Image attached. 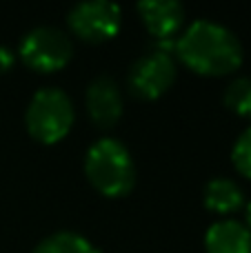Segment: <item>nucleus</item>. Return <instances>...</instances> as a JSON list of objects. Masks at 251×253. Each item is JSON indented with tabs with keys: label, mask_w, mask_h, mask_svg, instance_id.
Returning <instances> with one entry per match:
<instances>
[{
	"label": "nucleus",
	"mask_w": 251,
	"mask_h": 253,
	"mask_svg": "<svg viewBox=\"0 0 251 253\" xmlns=\"http://www.w3.org/2000/svg\"><path fill=\"white\" fill-rule=\"evenodd\" d=\"M176 53L185 67L200 76H227L243 65V44L229 27L196 20L176 40Z\"/></svg>",
	"instance_id": "obj_1"
},
{
	"label": "nucleus",
	"mask_w": 251,
	"mask_h": 253,
	"mask_svg": "<svg viewBox=\"0 0 251 253\" xmlns=\"http://www.w3.org/2000/svg\"><path fill=\"white\" fill-rule=\"evenodd\" d=\"M84 175L107 198H123L136 184V165L120 140L100 138L84 153Z\"/></svg>",
	"instance_id": "obj_2"
},
{
	"label": "nucleus",
	"mask_w": 251,
	"mask_h": 253,
	"mask_svg": "<svg viewBox=\"0 0 251 253\" xmlns=\"http://www.w3.org/2000/svg\"><path fill=\"white\" fill-rule=\"evenodd\" d=\"M74 105L71 98L58 87H44L31 96L25 111L27 131L42 144L60 142L74 125Z\"/></svg>",
	"instance_id": "obj_3"
},
{
	"label": "nucleus",
	"mask_w": 251,
	"mask_h": 253,
	"mask_svg": "<svg viewBox=\"0 0 251 253\" xmlns=\"http://www.w3.org/2000/svg\"><path fill=\"white\" fill-rule=\"evenodd\" d=\"M18 53L29 69L40 74H53L69 65L74 58V42L62 29L42 25L34 27L22 36Z\"/></svg>",
	"instance_id": "obj_4"
},
{
	"label": "nucleus",
	"mask_w": 251,
	"mask_h": 253,
	"mask_svg": "<svg viewBox=\"0 0 251 253\" xmlns=\"http://www.w3.org/2000/svg\"><path fill=\"white\" fill-rule=\"evenodd\" d=\"M176 74L178 67L173 53L151 49L142 53L129 69V91L140 100H156L171 89V84L176 83Z\"/></svg>",
	"instance_id": "obj_5"
},
{
	"label": "nucleus",
	"mask_w": 251,
	"mask_h": 253,
	"mask_svg": "<svg viewBox=\"0 0 251 253\" xmlns=\"http://www.w3.org/2000/svg\"><path fill=\"white\" fill-rule=\"evenodd\" d=\"M69 29L87 42H105L120 31L123 11L109 0H84L67 13Z\"/></svg>",
	"instance_id": "obj_6"
},
{
	"label": "nucleus",
	"mask_w": 251,
	"mask_h": 253,
	"mask_svg": "<svg viewBox=\"0 0 251 253\" xmlns=\"http://www.w3.org/2000/svg\"><path fill=\"white\" fill-rule=\"evenodd\" d=\"M84 105L91 123L100 129H109L123 116V91L109 76H98L87 84Z\"/></svg>",
	"instance_id": "obj_7"
},
{
	"label": "nucleus",
	"mask_w": 251,
	"mask_h": 253,
	"mask_svg": "<svg viewBox=\"0 0 251 253\" xmlns=\"http://www.w3.org/2000/svg\"><path fill=\"white\" fill-rule=\"evenodd\" d=\"M138 16L154 40H176L182 22L185 7L176 0H145L138 2Z\"/></svg>",
	"instance_id": "obj_8"
},
{
	"label": "nucleus",
	"mask_w": 251,
	"mask_h": 253,
	"mask_svg": "<svg viewBox=\"0 0 251 253\" xmlns=\"http://www.w3.org/2000/svg\"><path fill=\"white\" fill-rule=\"evenodd\" d=\"M207 253H251V231L238 220H218L205 233Z\"/></svg>",
	"instance_id": "obj_9"
},
{
	"label": "nucleus",
	"mask_w": 251,
	"mask_h": 253,
	"mask_svg": "<svg viewBox=\"0 0 251 253\" xmlns=\"http://www.w3.org/2000/svg\"><path fill=\"white\" fill-rule=\"evenodd\" d=\"M203 200H205V207L213 213H220V215H227V213H234L243 207L245 202V193L234 180L229 178H211L205 187V193H203Z\"/></svg>",
	"instance_id": "obj_10"
},
{
	"label": "nucleus",
	"mask_w": 251,
	"mask_h": 253,
	"mask_svg": "<svg viewBox=\"0 0 251 253\" xmlns=\"http://www.w3.org/2000/svg\"><path fill=\"white\" fill-rule=\"evenodd\" d=\"M31 253H100L84 236L74 231H56L42 238Z\"/></svg>",
	"instance_id": "obj_11"
},
{
	"label": "nucleus",
	"mask_w": 251,
	"mask_h": 253,
	"mask_svg": "<svg viewBox=\"0 0 251 253\" xmlns=\"http://www.w3.org/2000/svg\"><path fill=\"white\" fill-rule=\"evenodd\" d=\"M225 107L234 114H238L240 118L251 120V78L240 76L234 78L225 89Z\"/></svg>",
	"instance_id": "obj_12"
},
{
	"label": "nucleus",
	"mask_w": 251,
	"mask_h": 253,
	"mask_svg": "<svg viewBox=\"0 0 251 253\" xmlns=\"http://www.w3.org/2000/svg\"><path fill=\"white\" fill-rule=\"evenodd\" d=\"M231 160H234L238 173L251 178V125L238 135L234 149H231Z\"/></svg>",
	"instance_id": "obj_13"
},
{
	"label": "nucleus",
	"mask_w": 251,
	"mask_h": 253,
	"mask_svg": "<svg viewBox=\"0 0 251 253\" xmlns=\"http://www.w3.org/2000/svg\"><path fill=\"white\" fill-rule=\"evenodd\" d=\"M13 62H16V56H13L11 49H9V47H0V76L7 74V71L13 67Z\"/></svg>",
	"instance_id": "obj_14"
},
{
	"label": "nucleus",
	"mask_w": 251,
	"mask_h": 253,
	"mask_svg": "<svg viewBox=\"0 0 251 253\" xmlns=\"http://www.w3.org/2000/svg\"><path fill=\"white\" fill-rule=\"evenodd\" d=\"M245 218H247V229L251 231V202L247 205V213H245Z\"/></svg>",
	"instance_id": "obj_15"
}]
</instances>
